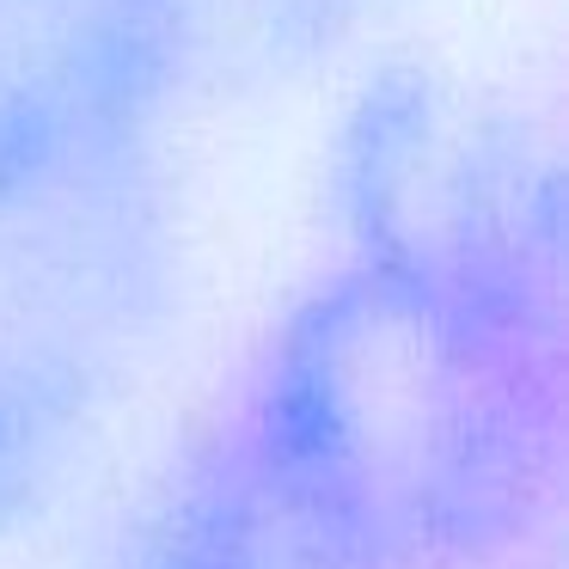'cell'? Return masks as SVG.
Listing matches in <instances>:
<instances>
[{
    "instance_id": "3957f363",
    "label": "cell",
    "mask_w": 569,
    "mask_h": 569,
    "mask_svg": "<svg viewBox=\"0 0 569 569\" xmlns=\"http://www.w3.org/2000/svg\"><path fill=\"white\" fill-rule=\"evenodd\" d=\"M148 569H392L251 422L178 490Z\"/></svg>"
},
{
    "instance_id": "277c9868",
    "label": "cell",
    "mask_w": 569,
    "mask_h": 569,
    "mask_svg": "<svg viewBox=\"0 0 569 569\" xmlns=\"http://www.w3.org/2000/svg\"><path fill=\"white\" fill-rule=\"evenodd\" d=\"M92 398V349L80 337L0 343V527L26 515L68 466Z\"/></svg>"
},
{
    "instance_id": "7a4b0ae2",
    "label": "cell",
    "mask_w": 569,
    "mask_h": 569,
    "mask_svg": "<svg viewBox=\"0 0 569 569\" xmlns=\"http://www.w3.org/2000/svg\"><path fill=\"white\" fill-rule=\"evenodd\" d=\"M184 62V0H0V251L68 246L123 190Z\"/></svg>"
},
{
    "instance_id": "6da1fadb",
    "label": "cell",
    "mask_w": 569,
    "mask_h": 569,
    "mask_svg": "<svg viewBox=\"0 0 569 569\" xmlns=\"http://www.w3.org/2000/svg\"><path fill=\"white\" fill-rule=\"evenodd\" d=\"M246 422L392 569L471 557L545 483V307L368 251L295 312Z\"/></svg>"
}]
</instances>
